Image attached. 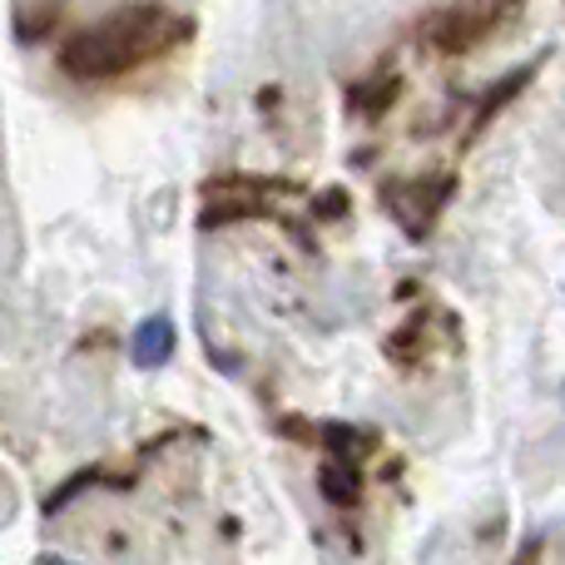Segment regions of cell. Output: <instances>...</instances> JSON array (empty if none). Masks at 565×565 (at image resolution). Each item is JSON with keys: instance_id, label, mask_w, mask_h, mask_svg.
Segmentation results:
<instances>
[{"instance_id": "cell-1", "label": "cell", "mask_w": 565, "mask_h": 565, "mask_svg": "<svg viewBox=\"0 0 565 565\" xmlns=\"http://www.w3.org/2000/svg\"><path fill=\"white\" fill-rule=\"evenodd\" d=\"M189 35H194L189 15L154 6V0H139V6H119L109 15L89 20V25L70 30L60 40V70L75 79H89V85L95 79H119L145 65H159L179 45H189Z\"/></svg>"}, {"instance_id": "cell-2", "label": "cell", "mask_w": 565, "mask_h": 565, "mask_svg": "<svg viewBox=\"0 0 565 565\" xmlns=\"http://www.w3.org/2000/svg\"><path fill=\"white\" fill-rule=\"evenodd\" d=\"M516 10H521V0H457V6L422 20L417 35H422V45L437 50V55H467L481 40L497 35Z\"/></svg>"}, {"instance_id": "cell-3", "label": "cell", "mask_w": 565, "mask_h": 565, "mask_svg": "<svg viewBox=\"0 0 565 565\" xmlns=\"http://www.w3.org/2000/svg\"><path fill=\"white\" fill-rule=\"evenodd\" d=\"M447 199H451V179H441V174L437 179H392V184H382V204L392 209V218H397L412 238L431 234V224L441 218Z\"/></svg>"}, {"instance_id": "cell-4", "label": "cell", "mask_w": 565, "mask_h": 565, "mask_svg": "<svg viewBox=\"0 0 565 565\" xmlns=\"http://www.w3.org/2000/svg\"><path fill=\"white\" fill-rule=\"evenodd\" d=\"M129 358H135V367H145V372L164 367V362L174 358V322H169V318L139 322L135 338H129Z\"/></svg>"}]
</instances>
